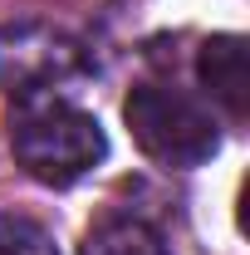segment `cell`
I'll return each mask as SVG.
<instances>
[{
	"instance_id": "6da1fadb",
	"label": "cell",
	"mask_w": 250,
	"mask_h": 255,
	"mask_svg": "<svg viewBox=\"0 0 250 255\" xmlns=\"http://www.w3.org/2000/svg\"><path fill=\"white\" fill-rule=\"evenodd\" d=\"M10 152L44 187H74L108 157V137L94 113L54 94H20L10 108Z\"/></svg>"
},
{
	"instance_id": "7a4b0ae2",
	"label": "cell",
	"mask_w": 250,
	"mask_h": 255,
	"mask_svg": "<svg viewBox=\"0 0 250 255\" xmlns=\"http://www.w3.org/2000/svg\"><path fill=\"white\" fill-rule=\"evenodd\" d=\"M123 118L137 137V147L162 167H201L221 147L216 113L182 89H167V84L132 89L123 103Z\"/></svg>"
},
{
	"instance_id": "3957f363",
	"label": "cell",
	"mask_w": 250,
	"mask_h": 255,
	"mask_svg": "<svg viewBox=\"0 0 250 255\" xmlns=\"http://www.w3.org/2000/svg\"><path fill=\"white\" fill-rule=\"evenodd\" d=\"M79 69V44L64 39L49 25H20V30L0 34V84H10V94H54L49 84H59Z\"/></svg>"
},
{
	"instance_id": "277c9868",
	"label": "cell",
	"mask_w": 250,
	"mask_h": 255,
	"mask_svg": "<svg viewBox=\"0 0 250 255\" xmlns=\"http://www.w3.org/2000/svg\"><path fill=\"white\" fill-rule=\"evenodd\" d=\"M196 79L211 94V103L226 108L231 123H246V94H250V74H246V39L241 34H211L196 54Z\"/></svg>"
},
{
	"instance_id": "5b68a950",
	"label": "cell",
	"mask_w": 250,
	"mask_h": 255,
	"mask_svg": "<svg viewBox=\"0 0 250 255\" xmlns=\"http://www.w3.org/2000/svg\"><path fill=\"white\" fill-rule=\"evenodd\" d=\"M84 255H172L162 231L147 226L142 216H103V221L89 226L84 236Z\"/></svg>"
},
{
	"instance_id": "8992f818",
	"label": "cell",
	"mask_w": 250,
	"mask_h": 255,
	"mask_svg": "<svg viewBox=\"0 0 250 255\" xmlns=\"http://www.w3.org/2000/svg\"><path fill=\"white\" fill-rule=\"evenodd\" d=\"M0 255H59V246L39 221L0 211Z\"/></svg>"
}]
</instances>
